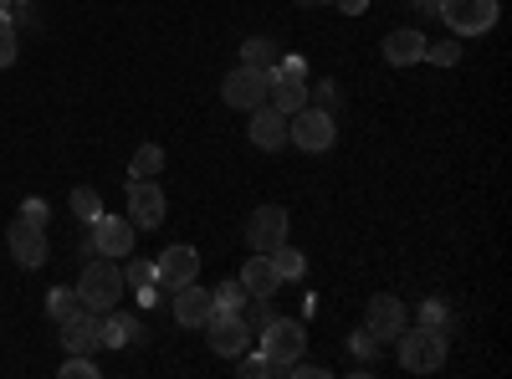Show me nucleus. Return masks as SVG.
I'll return each mask as SVG.
<instances>
[{
	"instance_id": "a211bd4d",
	"label": "nucleus",
	"mask_w": 512,
	"mask_h": 379,
	"mask_svg": "<svg viewBox=\"0 0 512 379\" xmlns=\"http://www.w3.org/2000/svg\"><path fill=\"white\" fill-rule=\"evenodd\" d=\"M420 57H425V36L415 26H400V31L384 36V62L390 67H415Z\"/></svg>"
},
{
	"instance_id": "e433bc0d",
	"label": "nucleus",
	"mask_w": 512,
	"mask_h": 379,
	"mask_svg": "<svg viewBox=\"0 0 512 379\" xmlns=\"http://www.w3.org/2000/svg\"><path fill=\"white\" fill-rule=\"evenodd\" d=\"M333 6L344 11V16H364V6H369V0H333Z\"/></svg>"
},
{
	"instance_id": "4468645a",
	"label": "nucleus",
	"mask_w": 512,
	"mask_h": 379,
	"mask_svg": "<svg viewBox=\"0 0 512 379\" xmlns=\"http://www.w3.org/2000/svg\"><path fill=\"white\" fill-rule=\"evenodd\" d=\"M169 313H175L180 328H205V318L216 313V298H210L200 282H185V287H175V298H169Z\"/></svg>"
},
{
	"instance_id": "4be33fe9",
	"label": "nucleus",
	"mask_w": 512,
	"mask_h": 379,
	"mask_svg": "<svg viewBox=\"0 0 512 379\" xmlns=\"http://www.w3.org/2000/svg\"><path fill=\"white\" fill-rule=\"evenodd\" d=\"M267 257H272V267H277V277L282 282H303V272H308V257H303V251H297V246H277V251H267Z\"/></svg>"
},
{
	"instance_id": "20e7f679",
	"label": "nucleus",
	"mask_w": 512,
	"mask_h": 379,
	"mask_svg": "<svg viewBox=\"0 0 512 379\" xmlns=\"http://www.w3.org/2000/svg\"><path fill=\"white\" fill-rule=\"evenodd\" d=\"M256 349H262V354L272 359V369L282 374L297 354L308 349V328L297 323V318H267V328H262V344H256Z\"/></svg>"
},
{
	"instance_id": "b1692460",
	"label": "nucleus",
	"mask_w": 512,
	"mask_h": 379,
	"mask_svg": "<svg viewBox=\"0 0 512 379\" xmlns=\"http://www.w3.org/2000/svg\"><path fill=\"white\" fill-rule=\"evenodd\" d=\"M241 57H246V67H262V72H272V67H277V41H267V36H246Z\"/></svg>"
},
{
	"instance_id": "79ce46f5",
	"label": "nucleus",
	"mask_w": 512,
	"mask_h": 379,
	"mask_svg": "<svg viewBox=\"0 0 512 379\" xmlns=\"http://www.w3.org/2000/svg\"><path fill=\"white\" fill-rule=\"evenodd\" d=\"M11 6H31V0H11Z\"/></svg>"
},
{
	"instance_id": "c756f323",
	"label": "nucleus",
	"mask_w": 512,
	"mask_h": 379,
	"mask_svg": "<svg viewBox=\"0 0 512 379\" xmlns=\"http://www.w3.org/2000/svg\"><path fill=\"white\" fill-rule=\"evenodd\" d=\"M62 379H98V364H93L88 354H67V364H62Z\"/></svg>"
},
{
	"instance_id": "4c0bfd02",
	"label": "nucleus",
	"mask_w": 512,
	"mask_h": 379,
	"mask_svg": "<svg viewBox=\"0 0 512 379\" xmlns=\"http://www.w3.org/2000/svg\"><path fill=\"white\" fill-rule=\"evenodd\" d=\"M333 93H338L333 82H318V108H333Z\"/></svg>"
},
{
	"instance_id": "f257e3e1",
	"label": "nucleus",
	"mask_w": 512,
	"mask_h": 379,
	"mask_svg": "<svg viewBox=\"0 0 512 379\" xmlns=\"http://www.w3.org/2000/svg\"><path fill=\"white\" fill-rule=\"evenodd\" d=\"M123 267L113 257H88V267H82L77 277V303L88 313H113L123 303Z\"/></svg>"
},
{
	"instance_id": "412c9836",
	"label": "nucleus",
	"mask_w": 512,
	"mask_h": 379,
	"mask_svg": "<svg viewBox=\"0 0 512 379\" xmlns=\"http://www.w3.org/2000/svg\"><path fill=\"white\" fill-rule=\"evenodd\" d=\"M164 170V149L159 144H139L134 159H128V180H159Z\"/></svg>"
},
{
	"instance_id": "9d476101",
	"label": "nucleus",
	"mask_w": 512,
	"mask_h": 379,
	"mask_svg": "<svg viewBox=\"0 0 512 379\" xmlns=\"http://www.w3.org/2000/svg\"><path fill=\"white\" fill-rule=\"evenodd\" d=\"M6 246H11V257H16L26 272L47 267V257H52V246H47V226H31V221H11Z\"/></svg>"
},
{
	"instance_id": "ddd939ff",
	"label": "nucleus",
	"mask_w": 512,
	"mask_h": 379,
	"mask_svg": "<svg viewBox=\"0 0 512 379\" xmlns=\"http://www.w3.org/2000/svg\"><path fill=\"white\" fill-rule=\"evenodd\" d=\"M128 221L139 231L164 226V190L154 180H128Z\"/></svg>"
},
{
	"instance_id": "cd10ccee",
	"label": "nucleus",
	"mask_w": 512,
	"mask_h": 379,
	"mask_svg": "<svg viewBox=\"0 0 512 379\" xmlns=\"http://www.w3.org/2000/svg\"><path fill=\"white\" fill-rule=\"evenodd\" d=\"M420 62H436V67H456L461 62V47L456 41H425V57Z\"/></svg>"
},
{
	"instance_id": "39448f33",
	"label": "nucleus",
	"mask_w": 512,
	"mask_h": 379,
	"mask_svg": "<svg viewBox=\"0 0 512 379\" xmlns=\"http://www.w3.org/2000/svg\"><path fill=\"white\" fill-rule=\"evenodd\" d=\"M436 16H441L456 36H482V31L497 26L502 6H497V0H441Z\"/></svg>"
},
{
	"instance_id": "dca6fc26",
	"label": "nucleus",
	"mask_w": 512,
	"mask_h": 379,
	"mask_svg": "<svg viewBox=\"0 0 512 379\" xmlns=\"http://www.w3.org/2000/svg\"><path fill=\"white\" fill-rule=\"evenodd\" d=\"M62 349H67V354H93V349H103V328H98V313L77 308L72 318H62Z\"/></svg>"
},
{
	"instance_id": "6ab92c4d",
	"label": "nucleus",
	"mask_w": 512,
	"mask_h": 379,
	"mask_svg": "<svg viewBox=\"0 0 512 379\" xmlns=\"http://www.w3.org/2000/svg\"><path fill=\"white\" fill-rule=\"evenodd\" d=\"M308 98H313V93H308L303 77H272V88H267V103H272L277 113H287V118H292L297 108H308Z\"/></svg>"
},
{
	"instance_id": "ea45409f",
	"label": "nucleus",
	"mask_w": 512,
	"mask_h": 379,
	"mask_svg": "<svg viewBox=\"0 0 512 379\" xmlns=\"http://www.w3.org/2000/svg\"><path fill=\"white\" fill-rule=\"evenodd\" d=\"M436 6H441V0H420V11H431V16H436Z\"/></svg>"
},
{
	"instance_id": "2f4dec72",
	"label": "nucleus",
	"mask_w": 512,
	"mask_h": 379,
	"mask_svg": "<svg viewBox=\"0 0 512 379\" xmlns=\"http://www.w3.org/2000/svg\"><path fill=\"white\" fill-rule=\"evenodd\" d=\"M11 62H16V26L0 21V67H11Z\"/></svg>"
},
{
	"instance_id": "6e6552de",
	"label": "nucleus",
	"mask_w": 512,
	"mask_h": 379,
	"mask_svg": "<svg viewBox=\"0 0 512 379\" xmlns=\"http://www.w3.org/2000/svg\"><path fill=\"white\" fill-rule=\"evenodd\" d=\"M205 344L221 359H236V354L251 349V328L241 323V313H210L205 318Z\"/></svg>"
},
{
	"instance_id": "473e14b6",
	"label": "nucleus",
	"mask_w": 512,
	"mask_h": 379,
	"mask_svg": "<svg viewBox=\"0 0 512 379\" xmlns=\"http://www.w3.org/2000/svg\"><path fill=\"white\" fill-rule=\"evenodd\" d=\"M420 323H425V328H446V303H441V298L420 303Z\"/></svg>"
},
{
	"instance_id": "aec40b11",
	"label": "nucleus",
	"mask_w": 512,
	"mask_h": 379,
	"mask_svg": "<svg viewBox=\"0 0 512 379\" xmlns=\"http://www.w3.org/2000/svg\"><path fill=\"white\" fill-rule=\"evenodd\" d=\"M98 328H103V349H128V344H139V318H128V313H98Z\"/></svg>"
},
{
	"instance_id": "1a4fd4ad",
	"label": "nucleus",
	"mask_w": 512,
	"mask_h": 379,
	"mask_svg": "<svg viewBox=\"0 0 512 379\" xmlns=\"http://www.w3.org/2000/svg\"><path fill=\"white\" fill-rule=\"evenodd\" d=\"M88 236H93V246H98V257H113V262H123V257H134V236H139V226L134 221H118V216H98L93 226H88Z\"/></svg>"
},
{
	"instance_id": "f8f14e48",
	"label": "nucleus",
	"mask_w": 512,
	"mask_h": 379,
	"mask_svg": "<svg viewBox=\"0 0 512 379\" xmlns=\"http://www.w3.org/2000/svg\"><path fill=\"white\" fill-rule=\"evenodd\" d=\"M364 328L379 344H395V333L405 328V303L395 298V292H374L369 308H364Z\"/></svg>"
},
{
	"instance_id": "0eeeda50",
	"label": "nucleus",
	"mask_w": 512,
	"mask_h": 379,
	"mask_svg": "<svg viewBox=\"0 0 512 379\" xmlns=\"http://www.w3.org/2000/svg\"><path fill=\"white\" fill-rule=\"evenodd\" d=\"M287 226H292V216L282 205H256L246 216V246L251 251H277L287 241Z\"/></svg>"
},
{
	"instance_id": "5701e85b",
	"label": "nucleus",
	"mask_w": 512,
	"mask_h": 379,
	"mask_svg": "<svg viewBox=\"0 0 512 379\" xmlns=\"http://www.w3.org/2000/svg\"><path fill=\"white\" fill-rule=\"evenodd\" d=\"M98 216H103V195H98L93 185L72 190V221H77V226H93Z\"/></svg>"
},
{
	"instance_id": "423d86ee",
	"label": "nucleus",
	"mask_w": 512,
	"mask_h": 379,
	"mask_svg": "<svg viewBox=\"0 0 512 379\" xmlns=\"http://www.w3.org/2000/svg\"><path fill=\"white\" fill-rule=\"evenodd\" d=\"M267 88H272V72H262V67H236L226 82H221V98H226V108H236V113H251V108H262L267 103Z\"/></svg>"
},
{
	"instance_id": "a19ab883",
	"label": "nucleus",
	"mask_w": 512,
	"mask_h": 379,
	"mask_svg": "<svg viewBox=\"0 0 512 379\" xmlns=\"http://www.w3.org/2000/svg\"><path fill=\"white\" fill-rule=\"evenodd\" d=\"M0 21H11V0H0Z\"/></svg>"
},
{
	"instance_id": "2eb2a0df",
	"label": "nucleus",
	"mask_w": 512,
	"mask_h": 379,
	"mask_svg": "<svg viewBox=\"0 0 512 379\" xmlns=\"http://www.w3.org/2000/svg\"><path fill=\"white\" fill-rule=\"evenodd\" d=\"M251 144L262 149V154H282L287 149V113H277L272 103H262V108H251Z\"/></svg>"
},
{
	"instance_id": "a878e982",
	"label": "nucleus",
	"mask_w": 512,
	"mask_h": 379,
	"mask_svg": "<svg viewBox=\"0 0 512 379\" xmlns=\"http://www.w3.org/2000/svg\"><path fill=\"white\" fill-rule=\"evenodd\" d=\"M236 374H246V379H272L277 369H272V359L256 349V354H236Z\"/></svg>"
},
{
	"instance_id": "7c9ffc66",
	"label": "nucleus",
	"mask_w": 512,
	"mask_h": 379,
	"mask_svg": "<svg viewBox=\"0 0 512 379\" xmlns=\"http://www.w3.org/2000/svg\"><path fill=\"white\" fill-rule=\"evenodd\" d=\"M149 282H154V262H128V267H123V287L139 292V287H149Z\"/></svg>"
},
{
	"instance_id": "7ed1b4c3",
	"label": "nucleus",
	"mask_w": 512,
	"mask_h": 379,
	"mask_svg": "<svg viewBox=\"0 0 512 379\" xmlns=\"http://www.w3.org/2000/svg\"><path fill=\"white\" fill-rule=\"evenodd\" d=\"M287 144H297V149H308V154H328L333 144H338V123H333V113L328 108H297L292 118H287Z\"/></svg>"
},
{
	"instance_id": "58836bf2",
	"label": "nucleus",
	"mask_w": 512,
	"mask_h": 379,
	"mask_svg": "<svg viewBox=\"0 0 512 379\" xmlns=\"http://www.w3.org/2000/svg\"><path fill=\"white\" fill-rule=\"evenodd\" d=\"M303 11H323V6H333V0H297Z\"/></svg>"
},
{
	"instance_id": "f3484780",
	"label": "nucleus",
	"mask_w": 512,
	"mask_h": 379,
	"mask_svg": "<svg viewBox=\"0 0 512 379\" xmlns=\"http://www.w3.org/2000/svg\"><path fill=\"white\" fill-rule=\"evenodd\" d=\"M241 287L251 292V298H277L282 277H277V267H272L267 251H251V262H241Z\"/></svg>"
},
{
	"instance_id": "c9c22d12",
	"label": "nucleus",
	"mask_w": 512,
	"mask_h": 379,
	"mask_svg": "<svg viewBox=\"0 0 512 379\" xmlns=\"http://www.w3.org/2000/svg\"><path fill=\"white\" fill-rule=\"evenodd\" d=\"M139 303H144V308H159V303H164V298H159V282L139 287Z\"/></svg>"
},
{
	"instance_id": "9b49d317",
	"label": "nucleus",
	"mask_w": 512,
	"mask_h": 379,
	"mask_svg": "<svg viewBox=\"0 0 512 379\" xmlns=\"http://www.w3.org/2000/svg\"><path fill=\"white\" fill-rule=\"evenodd\" d=\"M200 277V251L195 246H164L159 251V262H154V282L159 287H185V282H195Z\"/></svg>"
},
{
	"instance_id": "bb28decb",
	"label": "nucleus",
	"mask_w": 512,
	"mask_h": 379,
	"mask_svg": "<svg viewBox=\"0 0 512 379\" xmlns=\"http://www.w3.org/2000/svg\"><path fill=\"white\" fill-rule=\"evenodd\" d=\"M77 308H82V303H77V292H67V287H52V292H47V313H52L57 323L72 318Z\"/></svg>"
},
{
	"instance_id": "f03ea898",
	"label": "nucleus",
	"mask_w": 512,
	"mask_h": 379,
	"mask_svg": "<svg viewBox=\"0 0 512 379\" xmlns=\"http://www.w3.org/2000/svg\"><path fill=\"white\" fill-rule=\"evenodd\" d=\"M395 344H400V369L410 374H436L446 364V328H400L395 333Z\"/></svg>"
},
{
	"instance_id": "393cba45",
	"label": "nucleus",
	"mask_w": 512,
	"mask_h": 379,
	"mask_svg": "<svg viewBox=\"0 0 512 379\" xmlns=\"http://www.w3.org/2000/svg\"><path fill=\"white\" fill-rule=\"evenodd\" d=\"M210 298H216V313H241L251 303V292L241 287V277H231V282H221L216 292H210Z\"/></svg>"
},
{
	"instance_id": "72a5a7b5",
	"label": "nucleus",
	"mask_w": 512,
	"mask_h": 379,
	"mask_svg": "<svg viewBox=\"0 0 512 379\" xmlns=\"http://www.w3.org/2000/svg\"><path fill=\"white\" fill-rule=\"evenodd\" d=\"M21 221H31V226H47V200H26V205H21Z\"/></svg>"
},
{
	"instance_id": "c85d7f7f",
	"label": "nucleus",
	"mask_w": 512,
	"mask_h": 379,
	"mask_svg": "<svg viewBox=\"0 0 512 379\" xmlns=\"http://www.w3.org/2000/svg\"><path fill=\"white\" fill-rule=\"evenodd\" d=\"M349 354L369 364V359L379 354V339H374V333H369V328H359V333H349Z\"/></svg>"
},
{
	"instance_id": "f704fd0d",
	"label": "nucleus",
	"mask_w": 512,
	"mask_h": 379,
	"mask_svg": "<svg viewBox=\"0 0 512 379\" xmlns=\"http://www.w3.org/2000/svg\"><path fill=\"white\" fill-rule=\"evenodd\" d=\"M272 77H308V62L303 57H287V62L272 67Z\"/></svg>"
}]
</instances>
